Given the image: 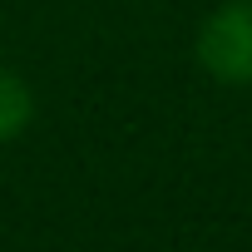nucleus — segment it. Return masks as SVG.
Returning <instances> with one entry per match:
<instances>
[{"mask_svg": "<svg viewBox=\"0 0 252 252\" xmlns=\"http://www.w3.org/2000/svg\"><path fill=\"white\" fill-rule=\"evenodd\" d=\"M193 50L218 84H252V0H222L198 25Z\"/></svg>", "mask_w": 252, "mask_h": 252, "instance_id": "obj_1", "label": "nucleus"}, {"mask_svg": "<svg viewBox=\"0 0 252 252\" xmlns=\"http://www.w3.org/2000/svg\"><path fill=\"white\" fill-rule=\"evenodd\" d=\"M30 119H35V94H30V84L0 64V144H10Z\"/></svg>", "mask_w": 252, "mask_h": 252, "instance_id": "obj_2", "label": "nucleus"}]
</instances>
